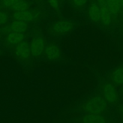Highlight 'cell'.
I'll return each mask as SVG.
<instances>
[{
	"label": "cell",
	"mask_w": 123,
	"mask_h": 123,
	"mask_svg": "<svg viewBox=\"0 0 123 123\" xmlns=\"http://www.w3.org/2000/svg\"><path fill=\"white\" fill-rule=\"evenodd\" d=\"M108 109V103L101 95H93L85 100L79 107L84 114L104 115Z\"/></svg>",
	"instance_id": "obj_1"
},
{
	"label": "cell",
	"mask_w": 123,
	"mask_h": 123,
	"mask_svg": "<svg viewBox=\"0 0 123 123\" xmlns=\"http://www.w3.org/2000/svg\"><path fill=\"white\" fill-rule=\"evenodd\" d=\"M100 95L108 105H116L120 101V94L116 85L111 82H105L100 85Z\"/></svg>",
	"instance_id": "obj_2"
},
{
	"label": "cell",
	"mask_w": 123,
	"mask_h": 123,
	"mask_svg": "<svg viewBox=\"0 0 123 123\" xmlns=\"http://www.w3.org/2000/svg\"><path fill=\"white\" fill-rule=\"evenodd\" d=\"M74 28L73 22L66 19H61L54 22L49 28L50 33L55 36H62L71 32Z\"/></svg>",
	"instance_id": "obj_3"
},
{
	"label": "cell",
	"mask_w": 123,
	"mask_h": 123,
	"mask_svg": "<svg viewBox=\"0 0 123 123\" xmlns=\"http://www.w3.org/2000/svg\"><path fill=\"white\" fill-rule=\"evenodd\" d=\"M45 40L42 37H35L30 44L31 55L34 57H38L44 53L46 47Z\"/></svg>",
	"instance_id": "obj_4"
},
{
	"label": "cell",
	"mask_w": 123,
	"mask_h": 123,
	"mask_svg": "<svg viewBox=\"0 0 123 123\" xmlns=\"http://www.w3.org/2000/svg\"><path fill=\"white\" fill-rule=\"evenodd\" d=\"M44 54L46 58L52 61H58L61 57V49L54 43H49L46 45Z\"/></svg>",
	"instance_id": "obj_5"
},
{
	"label": "cell",
	"mask_w": 123,
	"mask_h": 123,
	"mask_svg": "<svg viewBox=\"0 0 123 123\" xmlns=\"http://www.w3.org/2000/svg\"><path fill=\"white\" fill-rule=\"evenodd\" d=\"M79 123H108V118L102 114H85L79 117Z\"/></svg>",
	"instance_id": "obj_6"
},
{
	"label": "cell",
	"mask_w": 123,
	"mask_h": 123,
	"mask_svg": "<svg viewBox=\"0 0 123 123\" xmlns=\"http://www.w3.org/2000/svg\"><path fill=\"white\" fill-rule=\"evenodd\" d=\"M15 53L19 59L22 60H27L31 55L30 44L25 41H23L16 45Z\"/></svg>",
	"instance_id": "obj_7"
},
{
	"label": "cell",
	"mask_w": 123,
	"mask_h": 123,
	"mask_svg": "<svg viewBox=\"0 0 123 123\" xmlns=\"http://www.w3.org/2000/svg\"><path fill=\"white\" fill-rule=\"evenodd\" d=\"M88 18L94 22L101 21V10L100 5L92 3L88 8Z\"/></svg>",
	"instance_id": "obj_8"
},
{
	"label": "cell",
	"mask_w": 123,
	"mask_h": 123,
	"mask_svg": "<svg viewBox=\"0 0 123 123\" xmlns=\"http://www.w3.org/2000/svg\"><path fill=\"white\" fill-rule=\"evenodd\" d=\"M110 79L116 86H123V65L116 67L111 72Z\"/></svg>",
	"instance_id": "obj_9"
},
{
	"label": "cell",
	"mask_w": 123,
	"mask_h": 123,
	"mask_svg": "<svg viewBox=\"0 0 123 123\" xmlns=\"http://www.w3.org/2000/svg\"><path fill=\"white\" fill-rule=\"evenodd\" d=\"M101 10V21L105 26H108L111 22V13L106 2L100 4Z\"/></svg>",
	"instance_id": "obj_10"
},
{
	"label": "cell",
	"mask_w": 123,
	"mask_h": 123,
	"mask_svg": "<svg viewBox=\"0 0 123 123\" xmlns=\"http://www.w3.org/2000/svg\"><path fill=\"white\" fill-rule=\"evenodd\" d=\"M13 18L14 20H21L24 22L32 21L34 19L32 13L28 10L24 11H17L13 14Z\"/></svg>",
	"instance_id": "obj_11"
},
{
	"label": "cell",
	"mask_w": 123,
	"mask_h": 123,
	"mask_svg": "<svg viewBox=\"0 0 123 123\" xmlns=\"http://www.w3.org/2000/svg\"><path fill=\"white\" fill-rule=\"evenodd\" d=\"M25 35L24 33L12 31L7 36V42L11 45H17L24 40Z\"/></svg>",
	"instance_id": "obj_12"
},
{
	"label": "cell",
	"mask_w": 123,
	"mask_h": 123,
	"mask_svg": "<svg viewBox=\"0 0 123 123\" xmlns=\"http://www.w3.org/2000/svg\"><path fill=\"white\" fill-rule=\"evenodd\" d=\"M10 28L14 32L24 33L28 29V24L26 22L14 20L11 23Z\"/></svg>",
	"instance_id": "obj_13"
},
{
	"label": "cell",
	"mask_w": 123,
	"mask_h": 123,
	"mask_svg": "<svg viewBox=\"0 0 123 123\" xmlns=\"http://www.w3.org/2000/svg\"><path fill=\"white\" fill-rule=\"evenodd\" d=\"M106 4L112 14H116L122 7L120 0H106Z\"/></svg>",
	"instance_id": "obj_14"
},
{
	"label": "cell",
	"mask_w": 123,
	"mask_h": 123,
	"mask_svg": "<svg viewBox=\"0 0 123 123\" xmlns=\"http://www.w3.org/2000/svg\"><path fill=\"white\" fill-rule=\"evenodd\" d=\"M29 4L26 1L24 0H18L12 7V9L14 12L17 11H24L28 10Z\"/></svg>",
	"instance_id": "obj_15"
},
{
	"label": "cell",
	"mask_w": 123,
	"mask_h": 123,
	"mask_svg": "<svg viewBox=\"0 0 123 123\" xmlns=\"http://www.w3.org/2000/svg\"><path fill=\"white\" fill-rule=\"evenodd\" d=\"M88 0H72V4L78 8H82L85 6Z\"/></svg>",
	"instance_id": "obj_16"
},
{
	"label": "cell",
	"mask_w": 123,
	"mask_h": 123,
	"mask_svg": "<svg viewBox=\"0 0 123 123\" xmlns=\"http://www.w3.org/2000/svg\"><path fill=\"white\" fill-rule=\"evenodd\" d=\"M49 4L50 5V7L54 10L58 11L60 7V4H59L58 0H47Z\"/></svg>",
	"instance_id": "obj_17"
},
{
	"label": "cell",
	"mask_w": 123,
	"mask_h": 123,
	"mask_svg": "<svg viewBox=\"0 0 123 123\" xmlns=\"http://www.w3.org/2000/svg\"><path fill=\"white\" fill-rule=\"evenodd\" d=\"M8 20V15L4 12L0 11V25L5 24Z\"/></svg>",
	"instance_id": "obj_18"
},
{
	"label": "cell",
	"mask_w": 123,
	"mask_h": 123,
	"mask_svg": "<svg viewBox=\"0 0 123 123\" xmlns=\"http://www.w3.org/2000/svg\"><path fill=\"white\" fill-rule=\"evenodd\" d=\"M18 1V0H2V2L5 7L12 8V6Z\"/></svg>",
	"instance_id": "obj_19"
},
{
	"label": "cell",
	"mask_w": 123,
	"mask_h": 123,
	"mask_svg": "<svg viewBox=\"0 0 123 123\" xmlns=\"http://www.w3.org/2000/svg\"><path fill=\"white\" fill-rule=\"evenodd\" d=\"M120 112L121 115V117H122V118L123 119V105L121 106L120 108Z\"/></svg>",
	"instance_id": "obj_20"
},
{
	"label": "cell",
	"mask_w": 123,
	"mask_h": 123,
	"mask_svg": "<svg viewBox=\"0 0 123 123\" xmlns=\"http://www.w3.org/2000/svg\"><path fill=\"white\" fill-rule=\"evenodd\" d=\"M99 3H104V2H106V0H98Z\"/></svg>",
	"instance_id": "obj_21"
},
{
	"label": "cell",
	"mask_w": 123,
	"mask_h": 123,
	"mask_svg": "<svg viewBox=\"0 0 123 123\" xmlns=\"http://www.w3.org/2000/svg\"><path fill=\"white\" fill-rule=\"evenodd\" d=\"M120 2H121V6H122V7H123V0H120Z\"/></svg>",
	"instance_id": "obj_22"
},
{
	"label": "cell",
	"mask_w": 123,
	"mask_h": 123,
	"mask_svg": "<svg viewBox=\"0 0 123 123\" xmlns=\"http://www.w3.org/2000/svg\"><path fill=\"white\" fill-rule=\"evenodd\" d=\"M122 27H123V26Z\"/></svg>",
	"instance_id": "obj_23"
},
{
	"label": "cell",
	"mask_w": 123,
	"mask_h": 123,
	"mask_svg": "<svg viewBox=\"0 0 123 123\" xmlns=\"http://www.w3.org/2000/svg\"></svg>",
	"instance_id": "obj_24"
}]
</instances>
